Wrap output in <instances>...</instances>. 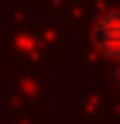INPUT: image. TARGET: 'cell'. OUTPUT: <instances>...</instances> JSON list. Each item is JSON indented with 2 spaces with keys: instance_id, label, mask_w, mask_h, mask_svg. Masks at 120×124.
Here are the masks:
<instances>
[{
  "instance_id": "cell-1",
  "label": "cell",
  "mask_w": 120,
  "mask_h": 124,
  "mask_svg": "<svg viewBox=\"0 0 120 124\" xmlns=\"http://www.w3.org/2000/svg\"><path fill=\"white\" fill-rule=\"evenodd\" d=\"M93 38H96V45L103 52L120 55V10L103 14V17L96 21V28H93Z\"/></svg>"
}]
</instances>
